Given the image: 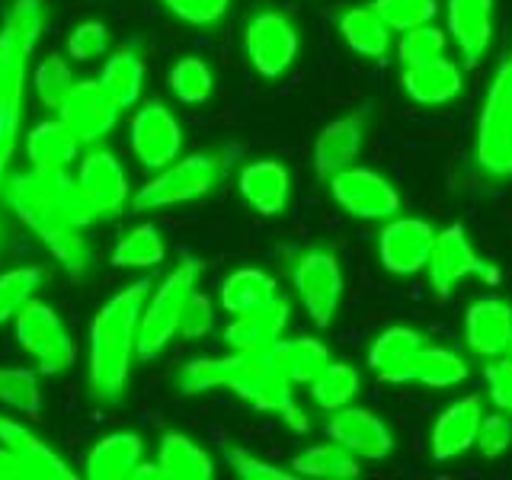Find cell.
I'll list each match as a JSON object with an SVG mask.
<instances>
[{
  "mask_svg": "<svg viewBox=\"0 0 512 480\" xmlns=\"http://www.w3.org/2000/svg\"><path fill=\"white\" fill-rule=\"evenodd\" d=\"M154 282L138 279L119 295H112L90 324V359H87V388L96 404H119L132 362L138 356V324L144 301H148Z\"/></svg>",
  "mask_w": 512,
  "mask_h": 480,
  "instance_id": "3957f363",
  "label": "cell"
},
{
  "mask_svg": "<svg viewBox=\"0 0 512 480\" xmlns=\"http://www.w3.org/2000/svg\"><path fill=\"white\" fill-rule=\"evenodd\" d=\"M327 183H330L333 199L340 202V208L349 212L352 218L384 221V218H394L400 212L397 189L384 180V176H378L375 170L346 167L340 173H333Z\"/></svg>",
  "mask_w": 512,
  "mask_h": 480,
  "instance_id": "7c38bea8",
  "label": "cell"
},
{
  "mask_svg": "<svg viewBox=\"0 0 512 480\" xmlns=\"http://www.w3.org/2000/svg\"><path fill=\"white\" fill-rule=\"evenodd\" d=\"M448 32L464 64L474 68L493 36V0H448Z\"/></svg>",
  "mask_w": 512,
  "mask_h": 480,
  "instance_id": "44dd1931",
  "label": "cell"
},
{
  "mask_svg": "<svg viewBox=\"0 0 512 480\" xmlns=\"http://www.w3.org/2000/svg\"><path fill=\"white\" fill-rule=\"evenodd\" d=\"M509 349H512V343H509Z\"/></svg>",
  "mask_w": 512,
  "mask_h": 480,
  "instance_id": "f5cc1de1",
  "label": "cell"
},
{
  "mask_svg": "<svg viewBox=\"0 0 512 480\" xmlns=\"http://www.w3.org/2000/svg\"><path fill=\"white\" fill-rule=\"evenodd\" d=\"M288 189H292V180L279 160H256L240 173V196L260 215H282L288 205Z\"/></svg>",
  "mask_w": 512,
  "mask_h": 480,
  "instance_id": "cb8c5ba5",
  "label": "cell"
},
{
  "mask_svg": "<svg viewBox=\"0 0 512 480\" xmlns=\"http://www.w3.org/2000/svg\"><path fill=\"white\" fill-rule=\"evenodd\" d=\"M42 285V269L39 266H23V269H10L0 276V327L7 320H16V314L23 311V304L36 298Z\"/></svg>",
  "mask_w": 512,
  "mask_h": 480,
  "instance_id": "74e56055",
  "label": "cell"
},
{
  "mask_svg": "<svg viewBox=\"0 0 512 480\" xmlns=\"http://www.w3.org/2000/svg\"><path fill=\"white\" fill-rule=\"evenodd\" d=\"M372 7L378 10L381 20L397 32L432 23L436 20V10H439L436 0H375Z\"/></svg>",
  "mask_w": 512,
  "mask_h": 480,
  "instance_id": "7bdbcfd3",
  "label": "cell"
},
{
  "mask_svg": "<svg viewBox=\"0 0 512 480\" xmlns=\"http://www.w3.org/2000/svg\"><path fill=\"white\" fill-rule=\"evenodd\" d=\"M212 87H215V77L208 71V64L202 58H180L173 64L170 71V90L180 103H189V106H199L205 103L208 96H212Z\"/></svg>",
  "mask_w": 512,
  "mask_h": 480,
  "instance_id": "f35d334b",
  "label": "cell"
},
{
  "mask_svg": "<svg viewBox=\"0 0 512 480\" xmlns=\"http://www.w3.org/2000/svg\"><path fill=\"white\" fill-rule=\"evenodd\" d=\"M426 340L420 330L410 327H388L368 349V365L384 384H407V368Z\"/></svg>",
  "mask_w": 512,
  "mask_h": 480,
  "instance_id": "d4e9b609",
  "label": "cell"
},
{
  "mask_svg": "<svg viewBox=\"0 0 512 480\" xmlns=\"http://www.w3.org/2000/svg\"><path fill=\"white\" fill-rule=\"evenodd\" d=\"M247 58L263 77H282L298 58V32L292 20L276 10L256 13L244 32Z\"/></svg>",
  "mask_w": 512,
  "mask_h": 480,
  "instance_id": "8fae6325",
  "label": "cell"
},
{
  "mask_svg": "<svg viewBox=\"0 0 512 480\" xmlns=\"http://www.w3.org/2000/svg\"><path fill=\"white\" fill-rule=\"evenodd\" d=\"M474 157L493 180H512V52L496 68L480 109Z\"/></svg>",
  "mask_w": 512,
  "mask_h": 480,
  "instance_id": "8992f818",
  "label": "cell"
},
{
  "mask_svg": "<svg viewBox=\"0 0 512 480\" xmlns=\"http://www.w3.org/2000/svg\"><path fill=\"white\" fill-rule=\"evenodd\" d=\"M292 282H295V292L304 304V311L311 314L314 324L320 330L330 327L343 298V272H340L336 253L320 250V247L304 250L295 260Z\"/></svg>",
  "mask_w": 512,
  "mask_h": 480,
  "instance_id": "30bf717a",
  "label": "cell"
},
{
  "mask_svg": "<svg viewBox=\"0 0 512 480\" xmlns=\"http://www.w3.org/2000/svg\"><path fill=\"white\" fill-rule=\"evenodd\" d=\"M122 106L103 90L100 80H77L58 106V119L74 132L80 144H96L119 122Z\"/></svg>",
  "mask_w": 512,
  "mask_h": 480,
  "instance_id": "4fadbf2b",
  "label": "cell"
},
{
  "mask_svg": "<svg viewBox=\"0 0 512 480\" xmlns=\"http://www.w3.org/2000/svg\"><path fill=\"white\" fill-rule=\"evenodd\" d=\"M295 474L301 477H317V480H349V477H359V458L343 448L340 442H330V445H314L308 452H301L292 461Z\"/></svg>",
  "mask_w": 512,
  "mask_h": 480,
  "instance_id": "836d02e7",
  "label": "cell"
},
{
  "mask_svg": "<svg viewBox=\"0 0 512 480\" xmlns=\"http://www.w3.org/2000/svg\"><path fill=\"white\" fill-rule=\"evenodd\" d=\"M224 458H228L234 474L244 477V480H292L295 477L292 471H282V468H276V464L256 458L253 452H247V448H228Z\"/></svg>",
  "mask_w": 512,
  "mask_h": 480,
  "instance_id": "7dc6e473",
  "label": "cell"
},
{
  "mask_svg": "<svg viewBox=\"0 0 512 480\" xmlns=\"http://www.w3.org/2000/svg\"><path fill=\"white\" fill-rule=\"evenodd\" d=\"M0 445L10 448L16 455H23L32 468L39 471V480H74L71 464L64 461L52 445H45L36 432H29L23 423L10 420V416H0Z\"/></svg>",
  "mask_w": 512,
  "mask_h": 480,
  "instance_id": "4316f807",
  "label": "cell"
},
{
  "mask_svg": "<svg viewBox=\"0 0 512 480\" xmlns=\"http://www.w3.org/2000/svg\"><path fill=\"white\" fill-rule=\"evenodd\" d=\"M464 340L480 359H500L512 343V308L503 298H480L464 317Z\"/></svg>",
  "mask_w": 512,
  "mask_h": 480,
  "instance_id": "d6986e66",
  "label": "cell"
},
{
  "mask_svg": "<svg viewBox=\"0 0 512 480\" xmlns=\"http://www.w3.org/2000/svg\"><path fill=\"white\" fill-rule=\"evenodd\" d=\"M474 445L480 448V455H484V458H500L506 448L512 445V420L503 410L484 416V420H480Z\"/></svg>",
  "mask_w": 512,
  "mask_h": 480,
  "instance_id": "bcb514c9",
  "label": "cell"
},
{
  "mask_svg": "<svg viewBox=\"0 0 512 480\" xmlns=\"http://www.w3.org/2000/svg\"><path fill=\"white\" fill-rule=\"evenodd\" d=\"M276 298V279L263 269H237L221 285V308L228 314H247Z\"/></svg>",
  "mask_w": 512,
  "mask_h": 480,
  "instance_id": "d6a6232c",
  "label": "cell"
},
{
  "mask_svg": "<svg viewBox=\"0 0 512 480\" xmlns=\"http://www.w3.org/2000/svg\"><path fill=\"white\" fill-rule=\"evenodd\" d=\"M132 480H164V477H160V468H157V461L154 464H138V468H135V477Z\"/></svg>",
  "mask_w": 512,
  "mask_h": 480,
  "instance_id": "816d5d0a",
  "label": "cell"
},
{
  "mask_svg": "<svg viewBox=\"0 0 512 480\" xmlns=\"http://www.w3.org/2000/svg\"><path fill=\"white\" fill-rule=\"evenodd\" d=\"M80 141L61 119H45L26 135V154L36 170H68Z\"/></svg>",
  "mask_w": 512,
  "mask_h": 480,
  "instance_id": "83f0119b",
  "label": "cell"
},
{
  "mask_svg": "<svg viewBox=\"0 0 512 480\" xmlns=\"http://www.w3.org/2000/svg\"><path fill=\"white\" fill-rule=\"evenodd\" d=\"M100 84L122 109L135 106L144 87V61L138 58V52L122 48V52L112 55L100 74Z\"/></svg>",
  "mask_w": 512,
  "mask_h": 480,
  "instance_id": "e575fe53",
  "label": "cell"
},
{
  "mask_svg": "<svg viewBox=\"0 0 512 480\" xmlns=\"http://www.w3.org/2000/svg\"><path fill=\"white\" fill-rule=\"evenodd\" d=\"M288 298H272L260 308L247 314H237L228 330H224V343L234 352H269L282 340V330L288 324Z\"/></svg>",
  "mask_w": 512,
  "mask_h": 480,
  "instance_id": "ac0fdd59",
  "label": "cell"
},
{
  "mask_svg": "<svg viewBox=\"0 0 512 480\" xmlns=\"http://www.w3.org/2000/svg\"><path fill=\"white\" fill-rule=\"evenodd\" d=\"M234 160V151H205V154H192L180 164H167L160 167V173L151 183H144L135 199H132V212H154V208H170V205H186L196 202L208 192H215L224 180Z\"/></svg>",
  "mask_w": 512,
  "mask_h": 480,
  "instance_id": "5b68a950",
  "label": "cell"
},
{
  "mask_svg": "<svg viewBox=\"0 0 512 480\" xmlns=\"http://www.w3.org/2000/svg\"><path fill=\"white\" fill-rule=\"evenodd\" d=\"M77 186L96 212V218H116L125 212L128 176L112 151H103V148L87 151L77 170Z\"/></svg>",
  "mask_w": 512,
  "mask_h": 480,
  "instance_id": "5bb4252c",
  "label": "cell"
},
{
  "mask_svg": "<svg viewBox=\"0 0 512 480\" xmlns=\"http://www.w3.org/2000/svg\"><path fill=\"white\" fill-rule=\"evenodd\" d=\"M157 468L164 480H212L215 461L183 432H164L157 452Z\"/></svg>",
  "mask_w": 512,
  "mask_h": 480,
  "instance_id": "f1b7e54d",
  "label": "cell"
},
{
  "mask_svg": "<svg viewBox=\"0 0 512 480\" xmlns=\"http://www.w3.org/2000/svg\"><path fill=\"white\" fill-rule=\"evenodd\" d=\"M442 55H445V32L429 23L407 29L397 42V58L404 68H416V64L436 61Z\"/></svg>",
  "mask_w": 512,
  "mask_h": 480,
  "instance_id": "60d3db41",
  "label": "cell"
},
{
  "mask_svg": "<svg viewBox=\"0 0 512 480\" xmlns=\"http://www.w3.org/2000/svg\"><path fill=\"white\" fill-rule=\"evenodd\" d=\"M400 84H404V93L413 103L442 106V103H452L461 93V71H458L455 61H448L442 55L436 61L416 64V68H404Z\"/></svg>",
  "mask_w": 512,
  "mask_h": 480,
  "instance_id": "603a6c76",
  "label": "cell"
},
{
  "mask_svg": "<svg viewBox=\"0 0 512 480\" xmlns=\"http://www.w3.org/2000/svg\"><path fill=\"white\" fill-rule=\"evenodd\" d=\"M0 480H39V471L23 455L0 445Z\"/></svg>",
  "mask_w": 512,
  "mask_h": 480,
  "instance_id": "f907efd6",
  "label": "cell"
},
{
  "mask_svg": "<svg viewBox=\"0 0 512 480\" xmlns=\"http://www.w3.org/2000/svg\"><path fill=\"white\" fill-rule=\"evenodd\" d=\"M215 327V311H212V301H208L199 288L189 295L186 308H183V317H180V336L186 340H199L208 330Z\"/></svg>",
  "mask_w": 512,
  "mask_h": 480,
  "instance_id": "c3c4849f",
  "label": "cell"
},
{
  "mask_svg": "<svg viewBox=\"0 0 512 480\" xmlns=\"http://www.w3.org/2000/svg\"><path fill=\"white\" fill-rule=\"evenodd\" d=\"M45 7L42 0H13L0 29V205H4L7 170L23 128L26 100V68L42 36ZM0 244H4V218H0Z\"/></svg>",
  "mask_w": 512,
  "mask_h": 480,
  "instance_id": "277c9868",
  "label": "cell"
},
{
  "mask_svg": "<svg viewBox=\"0 0 512 480\" xmlns=\"http://www.w3.org/2000/svg\"><path fill=\"white\" fill-rule=\"evenodd\" d=\"M432 244H436V231H432L429 221L394 218L378 234V256L384 269L394 272V276H413V272L426 269Z\"/></svg>",
  "mask_w": 512,
  "mask_h": 480,
  "instance_id": "2e32d148",
  "label": "cell"
},
{
  "mask_svg": "<svg viewBox=\"0 0 512 480\" xmlns=\"http://www.w3.org/2000/svg\"><path fill=\"white\" fill-rule=\"evenodd\" d=\"M4 202L42 240V247L55 256L68 276H87L90 244L84 231L90 221H96V212L84 199L77 180L68 176V170L32 167L29 173L10 176Z\"/></svg>",
  "mask_w": 512,
  "mask_h": 480,
  "instance_id": "6da1fadb",
  "label": "cell"
},
{
  "mask_svg": "<svg viewBox=\"0 0 512 480\" xmlns=\"http://www.w3.org/2000/svg\"><path fill=\"white\" fill-rule=\"evenodd\" d=\"M109 48V29L100 20H84L71 29L68 36V55L77 61H93Z\"/></svg>",
  "mask_w": 512,
  "mask_h": 480,
  "instance_id": "ee69618b",
  "label": "cell"
},
{
  "mask_svg": "<svg viewBox=\"0 0 512 480\" xmlns=\"http://www.w3.org/2000/svg\"><path fill=\"white\" fill-rule=\"evenodd\" d=\"M340 32L356 55L384 58L391 48V26L381 20L375 7H352L340 16Z\"/></svg>",
  "mask_w": 512,
  "mask_h": 480,
  "instance_id": "4dcf8cb0",
  "label": "cell"
},
{
  "mask_svg": "<svg viewBox=\"0 0 512 480\" xmlns=\"http://www.w3.org/2000/svg\"><path fill=\"white\" fill-rule=\"evenodd\" d=\"M359 394V372L349 362H327L324 372L311 381V397L317 407L324 410H340L346 407L352 397Z\"/></svg>",
  "mask_w": 512,
  "mask_h": 480,
  "instance_id": "8d00e7d4",
  "label": "cell"
},
{
  "mask_svg": "<svg viewBox=\"0 0 512 480\" xmlns=\"http://www.w3.org/2000/svg\"><path fill=\"white\" fill-rule=\"evenodd\" d=\"M32 84H36V93H39V100L48 106V109H58L64 103V96L71 93V87L77 84L71 68H68V61H64L61 55H48L36 74H32Z\"/></svg>",
  "mask_w": 512,
  "mask_h": 480,
  "instance_id": "b9f144b4",
  "label": "cell"
},
{
  "mask_svg": "<svg viewBox=\"0 0 512 480\" xmlns=\"http://www.w3.org/2000/svg\"><path fill=\"white\" fill-rule=\"evenodd\" d=\"M0 404L36 416L42 410V391H39V378L29 368H0Z\"/></svg>",
  "mask_w": 512,
  "mask_h": 480,
  "instance_id": "ab89813d",
  "label": "cell"
},
{
  "mask_svg": "<svg viewBox=\"0 0 512 480\" xmlns=\"http://www.w3.org/2000/svg\"><path fill=\"white\" fill-rule=\"evenodd\" d=\"M365 122L359 116H346L324 125V132L314 141V170L320 180H330L333 173L352 167V160L362 151Z\"/></svg>",
  "mask_w": 512,
  "mask_h": 480,
  "instance_id": "7402d4cb",
  "label": "cell"
},
{
  "mask_svg": "<svg viewBox=\"0 0 512 480\" xmlns=\"http://www.w3.org/2000/svg\"><path fill=\"white\" fill-rule=\"evenodd\" d=\"M468 378V365H464L461 356H455L452 349H442V346H420L416 356L410 359L407 368V384H426V388H455Z\"/></svg>",
  "mask_w": 512,
  "mask_h": 480,
  "instance_id": "1f68e13d",
  "label": "cell"
},
{
  "mask_svg": "<svg viewBox=\"0 0 512 480\" xmlns=\"http://www.w3.org/2000/svg\"><path fill=\"white\" fill-rule=\"evenodd\" d=\"M480 420H484V404H480L477 394L461 397V400H455L452 407H445L442 416L436 420V426H432V439H429L432 442V458L452 461L461 452H468V448L477 442Z\"/></svg>",
  "mask_w": 512,
  "mask_h": 480,
  "instance_id": "ffe728a7",
  "label": "cell"
},
{
  "mask_svg": "<svg viewBox=\"0 0 512 480\" xmlns=\"http://www.w3.org/2000/svg\"><path fill=\"white\" fill-rule=\"evenodd\" d=\"M167 256L164 237L157 234L154 224H138L128 234L119 237V244L112 247V266L122 269H151L160 266Z\"/></svg>",
  "mask_w": 512,
  "mask_h": 480,
  "instance_id": "d590c367",
  "label": "cell"
},
{
  "mask_svg": "<svg viewBox=\"0 0 512 480\" xmlns=\"http://www.w3.org/2000/svg\"><path fill=\"white\" fill-rule=\"evenodd\" d=\"M202 276L199 260H183L170 276L157 285V292L148 295L138 324V359H157L180 333V317L189 295L196 292Z\"/></svg>",
  "mask_w": 512,
  "mask_h": 480,
  "instance_id": "52a82bcc",
  "label": "cell"
},
{
  "mask_svg": "<svg viewBox=\"0 0 512 480\" xmlns=\"http://www.w3.org/2000/svg\"><path fill=\"white\" fill-rule=\"evenodd\" d=\"M266 356L292 384H311L330 362L327 346L320 340H311V336L308 340L304 336L301 340H279Z\"/></svg>",
  "mask_w": 512,
  "mask_h": 480,
  "instance_id": "f546056e",
  "label": "cell"
},
{
  "mask_svg": "<svg viewBox=\"0 0 512 480\" xmlns=\"http://www.w3.org/2000/svg\"><path fill=\"white\" fill-rule=\"evenodd\" d=\"M224 388L263 413H276L292 432H308V413L298 407L295 384L266 352H231L221 359H196L180 372V394H205Z\"/></svg>",
  "mask_w": 512,
  "mask_h": 480,
  "instance_id": "7a4b0ae2",
  "label": "cell"
},
{
  "mask_svg": "<svg viewBox=\"0 0 512 480\" xmlns=\"http://www.w3.org/2000/svg\"><path fill=\"white\" fill-rule=\"evenodd\" d=\"M484 378L493 404L503 413H512V359H493L484 365Z\"/></svg>",
  "mask_w": 512,
  "mask_h": 480,
  "instance_id": "681fc988",
  "label": "cell"
},
{
  "mask_svg": "<svg viewBox=\"0 0 512 480\" xmlns=\"http://www.w3.org/2000/svg\"><path fill=\"white\" fill-rule=\"evenodd\" d=\"M327 436L333 442H340L343 448H349L356 458H365V461L388 458L391 448H394L391 429L384 426L372 410L349 407V404L333 410V416L327 420Z\"/></svg>",
  "mask_w": 512,
  "mask_h": 480,
  "instance_id": "e0dca14e",
  "label": "cell"
},
{
  "mask_svg": "<svg viewBox=\"0 0 512 480\" xmlns=\"http://www.w3.org/2000/svg\"><path fill=\"white\" fill-rule=\"evenodd\" d=\"M426 272H429L432 292L439 298H448L461 279H471V276L487 285H496L503 279L500 269L487 263L484 256L471 247L468 231H464L461 224H448L445 231L436 234V244H432V253L426 260Z\"/></svg>",
  "mask_w": 512,
  "mask_h": 480,
  "instance_id": "9c48e42d",
  "label": "cell"
},
{
  "mask_svg": "<svg viewBox=\"0 0 512 480\" xmlns=\"http://www.w3.org/2000/svg\"><path fill=\"white\" fill-rule=\"evenodd\" d=\"M176 20L189 26H215L224 13H228L231 0H160Z\"/></svg>",
  "mask_w": 512,
  "mask_h": 480,
  "instance_id": "f6af8a7d",
  "label": "cell"
},
{
  "mask_svg": "<svg viewBox=\"0 0 512 480\" xmlns=\"http://www.w3.org/2000/svg\"><path fill=\"white\" fill-rule=\"evenodd\" d=\"M183 148V128L164 103H148L132 119V151L148 170H160L176 160Z\"/></svg>",
  "mask_w": 512,
  "mask_h": 480,
  "instance_id": "9a60e30c",
  "label": "cell"
},
{
  "mask_svg": "<svg viewBox=\"0 0 512 480\" xmlns=\"http://www.w3.org/2000/svg\"><path fill=\"white\" fill-rule=\"evenodd\" d=\"M144 442L135 432H112L103 436L87 455V477L90 480H128L135 477L141 464Z\"/></svg>",
  "mask_w": 512,
  "mask_h": 480,
  "instance_id": "484cf974",
  "label": "cell"
},
{
  "mask_svg": "<svg viewBox=\"0 0 512 480\" xmlns=\"http://www.w3.org/2000/svg\"><path fill=\"white\" fill-rule=\"evenodd\" d=\"M16 340L36 359L42 375H61L74 365V343L68 327L61 324L52 304L36 301L23 304V311L16 314Z\"/></svg>",
  "mask_w": 512,
  "mask_h": 480,
  "instance_id": "ba28073f",
  "label": "cell"
}]
</instances>
